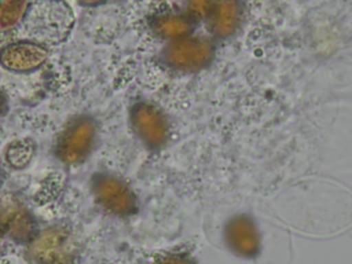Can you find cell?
I'll return each mask as SVG.
<instances>
[{"label": "cell", "mask_w": 352, "mask_h": 264, "mask_svg": "<svg viewBox=\"0 0 352 264\" xmlns=\"http://www.w3.org/2000/svg\"><path fill=\"white\" fill-rule=\"evenodd\" d=\"M30 40L45 47L65 43L74 26V14L65 0H32L23 21Z\"/></svg>", "instance_id": "obj_1"}, {"label": "cell", "mask_w": 352, "mask_h": 264, "mask_svg": "<svg viewBox=\"0 0 352 264\" xmlns=\"http://www.w3.org/2000/svg\"><path fill=\"white\" fill-rule=\"evenodd\" d=\"M91 192L98 205L107 213L118 217H129L139 209L138 195L116 175L99 172L89 182Z\"/></svg>", "instance_id": "obj_2"}, {"label": "cell", "mask_w": 352, "mask_h": 264, "mask_svg": "<svg viewBox=\"0 0 352 264\" xmlns=\"http://www.w3.org/2000/svg\"><path fill=\"white\" fill-rule=\"evenodd\" d=\"M96 142V124L89 116H77L62 129L55 154L67 166L84 162L92 153Z\"/></svg>", "instance_id": "obj_3"}, {"label": "cell", "mask_w": 352, "mask_h": 264, "mask_svg": "<svg viewBox=\"0 0 352 264\" xmlns=\"http://www.w3.org/2000/svg\"><path fill=\"white\" fill-rule=\"evenodd\" d=\"M129 121L139 140L150 150L162 148L170 136L165 114L148 102H136L129 111Z\"/></svg>", "instance_id": "obj_4"}, {"label": "cell", "mask_w": 352, "mask_h": 264, "mask_svg": "<svg viewBox=\"0 0 352 264\" xmlns=\"http://www.w3.org/2000/svg\"><path fill=\"white\" fill-rule=\"evenodd\" d=\"M28 243V256L34 264H67L74 253L72 235L59 227L40 231Z\"/></svg>", "instance_id": "obj_5"}, {"label": "cell", "mask_w": 352, "mask_h": 264, "mask_svg": "<svg viewBox=\"0 0 352 264\" xmlns=\"http://www.w3.org/2000/svg\"><path fill=\"white\" fill-rule=\"evenodd\" d=\"M212 54V45L206 40L187 36L170 41L162 52V60L177 72H195L209 63Z\"/></svg>", "instance_id": "obj_6"}, {"label": "cell", "mask_w": 352, "mask_h": 264, "mask_svg": "<svg viewBox=\"0 0 352 264\" xmlns=\"http://www.w3.org/2000/svg\"><path fill=\"white\" fill-rule=\"evenodd\" d=\"M48 55V47L33 40H19L0 48V66L12 73H30L40 69Z\"/></svg>", "instance_id": "obj_7"}, {"label": "cell", "mask_w": 352, "mask_h": 264, "mask_svg": "<svg viewBox=\"0 0 352 264\" xmlns=\"http://www.w3.org/2000/svg\"><path fill=\"white\" fill-rule=\"evenodd\" d=\"M0 228L15 242H29L33 238V217L23 205L10 202L0 212Z\"/></svg>", "instance_id": "obj_8"}, {"label": "cell", "mask_w": 352, "mask_h": 264, "mask_svg": "<svg viewBox=\"0 0 352 264\" xmlns=\"http://www.w3.org/2000/svg\"><path fill=\"white\" fill-rule=\"evenodd\" d=\"M250 221L243 217H235L226 227V239L228 246L239 254H250L256 248V238Z\"/></svg>", "instance_id": "obj_9"}, {"label": "cell", "mask_w": 352, "mask_h": 264, "mask_svg": "<svg viewBox=\"0 0 352 264\" xmlns=\"http://www.w3.org/2000/svg\"><path fill=\"white\" fill-rule=\"evenodd\" d=\"M238 18V4L235 0H219L210 10V29L216 36H228Z\"/></svg>", "instance_id": "obj_10"}, {"label": "cell", "mask_w": 352, "mask_h": 264, "mask_svg": "<svg viewBox=\"0 0 352 264\" xmlns=\"http://www.w3.org/2000/svg\"><path fill=\"white\" fill-rule=\"evenodd\" d=\"M154 30L170 41L184 38L192 30L191 19L180 14H166L154 21Z\"/></svg>", "instance_id": "obj_11"}, {"label": "cell", "mask_w": 352, "mask_h": 264, "mask_svg": "<svg viewBox=\"0 0 352 264\" xmlns=\"http://www.w3.org/2000/svg\"><path fill=\"white\" fill-rule=\"evenodd\" d=\"M32 0H3L0 3V30H11L23 23Z\"/></svg>", "instance_id": "obj_12"}, {"label": "cell", "mask_w": 352, "mask_h": 264, "mask_svg": "<svg viewBox=\"0 0 352 264\" xmlns=\"http://www.w3.org/2000/svg\"><path fill=\"white\" fill-rule=\"evenodd\" d=\"M210 0H187V10L190 16L202 18L208 12H210Z\"/></svg>", "instance_id": "obj_13"}, {"label": "cell", "mask_w": 352, "mask_h": 264, "mask_svg": "<svg viewBox=\"0 0 352 264\" xmlns=\"http://www.w3.org/2000/svg\"><path fill=\"white\" fill-rule=\"evenodd\" d=\"M154 264H195L194 260L184 253H172L161 257Z\"/></svg>", "instance_id": "obj_14"}, {"label": "cell", "mask_w": 352, "mask_h": 264, "mask_svg": "<svg viewBox=\"0 0 352 264\" xmlns=\"http://www.w3.org/2000/svg\"><path fill=\"white\" fill-rule=\"evenodd\" d=\"M106 0H77V3L82 4V6H88V7H92V6H99L102 3H104Z\"/></svg>", "instance_id": "obj_15"}, {"label": "cell", "mask_w": 352, "mask_h": 264, "mask_svg": "<svg viewBox=\"0 0 352 264\" xmlns=\"http://www.w3.org/2000/svg\"><path fill=\"white\" fill-rule=\"evenodd\" d=\"M7 111V99L3 94H0V117H3Z\"/></svg>", "instance_id": "obj_16"}, {"label": "cell", "mask_w": 352, "mask_h": 264, "mask_svg": "<svg viewBox=\"0 0 352 264\" xmlns=\"http://www.w3.org/2000/svg\"><path fill=\"white\" fill-rule=\"evenodd\" d=\"M3 179H4V176H3V172H1V169H0V186H1V183H3Z\"/></svg>", "instance_id": "obj_17"}, {"label": "cell", "mask_w": 352, "mask_h": 264, "mask_svg": "<svg viewBox=\"0 0 352 264\" xmlns=\"http://www.w3.org/2000/svg\"><path fill=\"white\" fill-rule=\"evenodd\" d=\"M1 232H3V231H1V228H0V234H1Z\"/></svg>", "instance_id": "obj_18"}]
</instances>
